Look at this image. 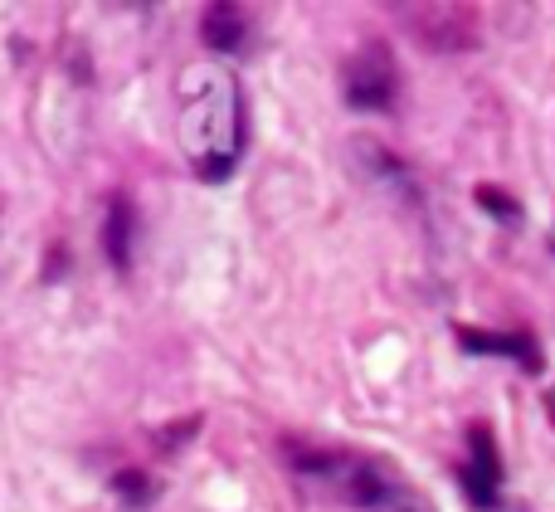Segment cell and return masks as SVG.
Masks as SVG:
<instances>
[{
	"instance_id": "obj_1",
	"label": "cell",
	"mask_w": 555,
	"mask_h": 512,
	"mask_svg": "<svg viewBox=\"0 0 555 512\" xmlns=\"http://www.w3.org/2000/svg\"><path fill=\"white\" fill-rule=\"evenodd\" d=\"M181 142L205 181L224 176L244 146L240 84L215 68H191L181 78Z\"/></svg>"
},
{
	"instance_id": "obj_2",
	"label": "cell",
	"mask_w": 555,
	"mask_h": 512,
	"mask_svg": "<svg viewBox=\"0 0 555 512\" xmlns=\"http://www.w3.org/2000/svg\"><path fill=\"white\" fill-rule=\"evenodd\" d=\"M346 84V103L361 107V113H385L395 103V88H400V74H395V59L385 44H365L361 54L346 64L341 74Z\"/></svg>"
},
{
	"instance_id": "obj_3",
	"label": "cell",
	"mask_w": 555,
	"mask_h": 512,
	"mask_svg": "<svg viewBox=\"0 0 555 512\" xmlns=\"http://www.w3.org/2000/svg\"><path fill=\"white\" fill-rule=\"evenodd\" d=\"M468 449H473V459L459 469V474H463V484H468L473 503H478V508H492V488H498V474H502L498 445H492V435H488L482 425H473V430H468Z\"/></svg>"
},
{
	"instance_id": "obj_4",
	"label": "cell",
	"mask_w": 555,
	"mask_h": 512,
	"mask_svg": "<svg viewBox=\"0 0 555 512\" xmlns=\"http://www.w3.org/2000/svg\"><path fill=\"white\" fill-rule=\"evenodd\" d=\"M201 35L210 49H240L244 44V5H224V0L205 5Z\"/></svg>"
},
{
	"instance_id": "obj_5",
	"label": "cell",
	"mask_w": 555,
	"mask_h": 512,
	"mask_svg": "<svg viewBox=\"0 0 555 512\" xmlns=\"http://www.w3.org/2000/svg\"><path fill=\"white\" fill-rule=\"evenodd\" d=\"M103 249H107V259H113L117 269L132 264V205H127V195H113V201H107Z\"/></svg>"
},
{
	"instance_id": "obj_6",
	"label": "cell",
	"mask_w": 555,
	"mask_h": 512,
	"mask_svg": "<svg viewBox=\"0 0 555 512\" xmlns=\"http://www.w3.org/2000/svg\"><path fill=\"white\" fill-rule=\"evenodd\" d=\"M459 342H468V351H488V357H512L521 361L527 371L541 367V357L531 351L527 337H498V332H473V328H459Z\"/></svg>"
},
{
	"instance_id": "obj_7",
	"label": "cell",
	"mask_w": 555,
	"mask_h": 512,
	"mask_svg": "<svg viewBox=\"0 0 555 512\" xmlns=\"http://www.w3.org/2000/svg\"><path fill=\"white\" fill-rule=\"evenodd\" d=\"M375 512H434V503L420 494V488H410V484H400V478H395L390 494L380 498V508H375Z\"/></svg>"
},
{
	"instance_id": "obj_8",
	"label": "cell",
	"mask_w": 555,
	"mask_h": 512,
	"mask_svg": "<svg viewBox=\"0 0 555 512\" xmlns=\"http://www.w3.org/2000/svg\"><path fill=\"white\" fill-rule=\"evenodd\" d=\"M113 488H117V494H127L132 503H146V494H152V484H146L142 469H122V474L113 478Z\"/></svg>"
},
{
	"instance_id": "obj_9",
	"label": "cell",
	"mask_w": 555,
	"mask_h": 512,
	"mask_svg": "<svg viewBox=\"0 0 555 512\" xmlns=\"http://www.w3.org/2000/svg\"><path fill=\"white\" fill-rule=\"evenodd\" d=\"M478 201H482V205H488V210L507 215V220H517V215H521V210H517V205H512V201H507V195H502V191H498V185H482V191H478Z\"/></svg>"
},
{
	"instance_id": "obj_10",
	"label": "cell",
	"mask_w": 555,
	"mask_h": 512,
	"mask_svg": "<svg viewBox=\"0 0 555 512\" xmlns=\"http://www.w3.org/2000/svg\"><path fill=\"white\" fill-rule=\"evenodd\" d=\"M551 249H555V225H551Z\"/></svg>"
}]
</instances>
